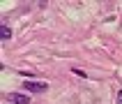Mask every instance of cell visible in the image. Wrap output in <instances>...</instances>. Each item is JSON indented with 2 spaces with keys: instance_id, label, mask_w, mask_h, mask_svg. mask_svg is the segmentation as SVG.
Listing matches in <instances>:
<instances>
[{
  "instance_id": "cell-1",
  "label": "cell",
  "mask_w": 122,
  "mask_h": 104,
  "mask_svg": "<svg viewBox=\"0 0 122 104\" xmlns=\"http://www.w3.org/2000/svg\"><path fill=\"white\" fill-rule=\"evenodd\" d=\"M23 88L30 90V93H46L48 86L44 81H25V83H23Z\"/></svg>"
},
{
  "instance_id": "cell-3",
  "label": "cell",
  "mask_w": 122,
  "mask_h": 104,
  "mask_svg": "<svg viewBox=\"0 0 122 104\" xmlns=\"http://www.w3.org/2000/svg\"><path fill=\"white\" fill-rule=\"evenodd\" d=\"M0 37H2V39H9V37H12V30H9V26H5V23H2V26H0Z\"/></svg>"
},
{
  "instance_id": "cell-5",
  "label": "cell",
  "mask_w": 122,
  "mask_h": 104,
  "mask_svg": "<svg viewBox=\"0 0 122 104\" xmlns=\"http://www.w3.org/2000/svg\"><path fill=\"white\" fill-rule=\"evenodd\" d=\"M117 104H122V90L117 93Z\"/></svg>"
},
{
  "instance_id": "cell-4",
  "label": "cell",
  "mask_w": 122,
  "mask_h": 104,
  "mask_svg": "<svg viewBox=\"0 0 122 104\" xmlns=\"http://www.w3.org/2000/svg\"><path fill=\"white\" fill-rule=\"evenodd\" d=\"M74 74H76V76H81V79H88V74H85L83 69H74Z\"/></svg>"
},
{
  "instance_id": "cell-2",
  "label": "cell",
  "mask_w": 122,
  "mask_h": 104,
  "mask_svg": "<svg viewBox=\"0 0 122 104\" xmlns=\"http://www.w3.org/2000/svg\"><path fill=\"white\" fill-rule=\"evenodd\" d=\"M9 99H12L14 104H30V97H25V95H9Z\"/></svg>"
}]
</instances>
